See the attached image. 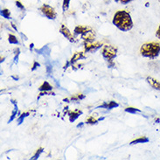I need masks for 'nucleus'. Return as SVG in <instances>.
Returning a JSON list of instances; mask_svg holds the SVG:
<instances>
[{"mask_svg": "<svg viewBox=\"0 0 160 160\" xmlns=\"http://www.w3.org/2000/svg\"><path fill=\"white\" fill-rule=\"evenodd\" d=\"M113 24L122 32H128L132 29L133 21L130 14L126 11H118L113 17Z\"/></svg>", "mask_w": 160, "mask_h": 160, "instance_id": "1", "label": "nucleus"}, {"mask_svg": "<svg viewBox=\"0 0 160 160\" xmlns=\"http://www.w3.org/2000/svg\"><path fill=\"white\" fill-rule=\"evenodd\" d=\"M141 55L150 59H155L160 54L159 42H148L144 43L140 48Z\"/></svg>", "mask_w": 160, "mask_h": 160, "instance_id": "2", "label": "nucleus"}, {"mask_svg": "<svg viewBox=\"0 0 160 160\" xmlns=\"http://www.w3.org/2000/svg\"><path fill=\"white\" fill-rule=\"evenodd\" d=\"M102 54L104 59H106L109 62V68H112V66H114L113 60L117 57V48L110 45H105L102 50Z\"/></svg>", "mask_w": 160, "mask_h": 160, "instance_id": "3", "label": "nucleus"}, {"mask_svg": "<svg viewBox=\"0 0 160 160\" xmlns=\"http://www.w3.org/2000/svg\"><path fill=\"white\" fill-rule=\"evenodd\" d=\"M39 11L43 13V15H45L48 19L53 20V19H55L57 18V13L55 12V10H54L53 7L50 6L49 4H44L43 5H41L39 7Z\"/></svg>", "mask_w": 160, "mask_h": 160, "instance_id": "4", "label": "nucleus"}, {"mask_svg": "<svg viewBox=\"0 0 160 160\" xmlns=\"http://www.w3.org/2000/svg\"><path fill=\"white\" fill-rule=\"evenodd\" d=\"M60 32H61V34H63V36L65 37L66 39H68V40H69L70 42H74V41H75V39H74V36L73 35V33L70 32L69 29H68L65 25H61Z\"/></svg>", "mask_w": 160, "mask_h": 160, "instance_id": "5", "label": "nucleus"}, {"mask_svg": "<svg viewBox=\"0 0 160 160\" xmlns=\"http://www.w3.org/2000/svg\"><path fill=\"white\" fill-rule=\"evenodd\" d=\"M102 47V43H94L92 44V42H89V43H87L85 45V51L86 52H96L98 49Z\"/></svg>", "mask_w": 160, "mask_h": 160, "instance_id": "6", "label": "nucleus"}, {"mask_svg": "<svg viewBox=\"0 0 160 160\" xmlns=\"http://www.w3.org/2000/svg\"><path fill=\"white\" fill-rule=\"evenodd\" d=\"M82 38L83 40H85L87 43H89V42H93L95 40V31H93L92 29L89 30L88 32H87L86 33L82 35Z\"/></svg>", "mask_w": 160, "mask_h": 160, "instance_id": "7", "label": "nucleus"}, {"mask_svg": "<svg viewBox=\"0 0 160 160\" xmlns=\"http://www.w3.org/2000/svg\"><path fill=\"white\" fill-rule=\"evenodd\" d=\"M92 28H90L89 26H77L75 28H74V34L79 35V34H84V33H86L87 32H88L89 30H91Z\"/></svg>", "mask_w": 160, "mask_h": 160, "instance_id": "8", "label": "nucleus"}, {"mask_svg": "<svg viewBox=\"0 0 160 160\" xmlns=\"http://www.w3.org/2000/svg\"><path fill=\"white\" fill-rule=\"evenodd\" d=\"M146 82L151 85V86L154 88V89H157V90L160 91V82L158 81L156 79L152 78V77H147L146 78Z\"/></svg>", "mask_w": 160, "mask_h": 160, "instance_id": "9", "label": "nucleus"}, {"mask_svg": "<svg viewBox=\"0 0 160 160\" xmlns=\"http://www.w3.org/2000/svg\"><path fill=\"white\" fill-rule=\"evenodd\" d=\"M82 114V111L79 110V109H76V110H73V111H70L68 113V117H69V121L71 122H74L77 118H78Z\"/></svg>", "mask_w": 160, "mask_h": 160, "instance_id": "10", "label": "nucleus"}, {"mask_svg": "<svg viewBox=\"0 0 160 160\" xmlns=\"http://www.w3.org/2000/svg\"><path fill=\"white\" fill-rule=\"evenodd\" d=\"M85 58V55H84V53L82 52H76V53H74L73 57L71 58V60H70V64H74L75 63L76 61H78L79 60H81V59H84Z\"/></svg>", "mask_w": 160, "mask_h": 160, "instance_id": "11", "label": "nucleus"}, {"mask_svg": "<svg viewBox=\"0 0 160 160\" xmlns=\"http://www.w3.org/2000/svg\"><path fill=\"white\" fill-rule=\"evenodd\" d=\"M36 52L39 54H42L43 56H49L50 55V48L48 46H45L39 50H36Z\"/></svg>", "mask_w": 160, "mask_h": 160, "instance_id": "12", "label": "nucleus"}, {"mask_svg": "<svg viewBox=\"0 0 160 160\" xmlns=\"http://www.w3.org/2000/svg\"><path fill=\"white\" fill-rule=\"evenodd\" d=\"M117 107H118V103L112 101V102H109L108 103L105 102V103L102 104V106H100L99 108H107V109H112V108H117Z\"/></svg>", "mask_w": 160, "mask_h": 160, "instance_id": "13", "label": "nucleus"}, {"mask_svg": "<svg viewBox=\"0 0 160 160\" xmlns=\"http://www.w3.org/2000/svg\"><path fill=\"white\" fill-rule=\"evenodd\" d=\"M150 141V139L146 138V137H141V138H137L133 140V141H131L130 142V144L131 145H133V144H137V143H148Z\"/></svg>", "mask_w": 160, "mask_h": 160, "instance_id": "14", "label": "nucleus"}, {"mask_svg": "<svg viewBox=\"0 0 160 160\" xmlns=\"http://www.w3.org/2000/svg\"><path fill=\"white\" fill-rule=\"evenodd\" d=\"M52 89V87L48 82H45L41 86L39 87V91H41V92H47V91H50Z\"/></svg>", "mask_w": 160, "mask_h": 160, "instance_id": "15", "label": "nucleus"}, {"mask_svg": "<svg viewBox=\"0 0 160 160\" xmlns=\"http://www.w3.org/2000/svg\"><path fill=\"white\" fill-rule=\"evenodd\" d=\"M1 16L4 18H10L11 17V12L8 9H3L1 10Z\"/></svg>", "mask_w": 160, "mask_h": 160, "instance_id": "16", "label": "nucleus"}, {"mask_svg": "<svg viewBox=\"0 0 160 160\" xmlns=\"http://www.w3.org/2000/svg\"><path fill=\"white\" fill-rule=\"evenodd\" d=\"M8 40L11 44H15V45H18V39L12 34L9 35Z\"/></svg>", "mask_w": 160, "mask_h": 160, "instance_id": "17", "label": "nucleus"}, {"mask_svg": "<svg viewBox=\"0 0 160 160\" xmlns=\"http://www.w3.org/2000/svg\"><path fill=\"white\" fill-rule=\"evenodd\" d=\"M69 3L70 0H63V2H62V10H63V12L68 11V9L69 8Z\"/></svg>", "mask_w": 160, "mask_h": 160, "instance_id": "18", "label": "nucleus"}, {"mask_svg": "<svg viewBox=\"0 0 160 160\" xmlns=\"http://www.w3.org/2000/svg\"><path fill=\"white\" fill-rule=\"evenodd\" d=\"M28 116H29V113L28 112L21 114V116L18 117V124H21L22 122H23V121H24V119H25L26 117H28Z\"/></svg>", "mask_w": 160, "mask_h": 160, "instance_id": "19", "label": "nucleus"}, {"mask_svg": "<svg viewBox=\"0 0 160 160\" xmlns=\"http://www.w3.org/2000/svg\"><path fill=\"white\" fill-rule=\"evenodd\" d=\"M43 152V148H39V150L36 152V153H35L34 155H33V157L32 158V159L34 160V159H38L39 158V156H40V154Z\"/></svg>", "mask_w": 160, "mask_h": 160, "instance_id": "20", "label": "nucleus"}, {"mask_svg": "<svg viewBox=\"0 0 160 160\" xmlns=\"http://www.w3.org/2000/svg\"><path fill=\"white\" fill-rule=\"evenodd\" d=\"M125 111L128 113H131V114H136L137 112H140L141 110L138 109V108H126Z\"/></svg>", "mask_w": 160, "mask_h": 160, "instance_id": "21", "label": "nucleus"}, {"mask_svg": "<svg viewBox=\"0 0 160 160\" xmlns=\"http://www.w3.org/2000/svg\"><path fill=\"white\" fill-rule=\"evenodd\" d=\"M98 121H99V119L97 120V119L94 118V117H89L87 119V123H88V124H95Z\"/></svg>", "mask_w": 160, "mask_h": 160, "instance_id": "22", "label": "nucleus"}, {"mask_svg": "<svg viewBox=\"0 0 160 160\" xmlns=\"http://www.w3.org/2000/svg\"><path fill=\"white\" fill-rule=\"evenodd\" d=\"M84 98H85V95H82V94H79V95L72 96V97H71V101H79V100L84 99Z\"/></svg>", "mask_w": 160, "mask_h": 160, "instance_id": "23", "label": "nucleus"}, {"mask_svg": "<svg viewBox=\"0 0 160 160\" xmlns=\"http://www.w3.org/2000/svg\"><path fill=\"white\" fill-rule=\"evenodd\" d=\"M117 3H120L122 4H127L130 3V2H132L133 0H115Z\"/></svg>", "mask_w": 160, "mask_h": 160, "instance_id": "24", "label": "nucleus"}, {"mask_svg": "<svg viewBox=\"0 0 160 160\" xmlns=\"http://www.w3.org/2000/svg\"><path fill=\"white\" fill-rule=\"evenodd\" d=\"M15 4H16V5H17L18 7L20 9V10H25V6H24V5L19 2V1H16V2H15Z\"/></svg>", "mask_w": 160, "mask_h": 160, "instance_id": "25", "label": "nucleus"}, {"mask_svg": "<svg viewBox=\"0 0 160 160\" xmlns=\"http://www.w3.org/2000/svg\"><path fill=\"white\" fill-rule=\"evenodd\" d=\"M18 55H19V49H18L17 55L14 57V63H15V64H18Z\"/></svg>", "mask_w": 160, "mask_h": 160, "instance_id": "26", "label": "nucleus"}, {"mask_svg": "<svg viewBox=\"0 0 160 160\" xmlns=\"http://www.w3.org/2000/svg\"><path fill=\"white\" fill-rule=\"evenodd\" d=\"M156 36H157V38H158V39H160V25H159V26H158V28L157 29Z\"/></svg>", "mask_w": 160, "mask_h": 160, "instance_id": "27", "label": "nucleus"}, {"mask_svg": "<svg viewBox=\"0 0 160 160\" xmlns=\"http://www.w3.org/2000/svg\"><path fill=\"white\" fill-rule=\"evenodd\" d=\"M39 63L35 61V62H34V65H33V68H32V71H34V70L36 69L37 68H39Z\"/></svg>", "mask_w": 160, "mask_h": 160, "instance_id": "28", "label": "nucleus"}, {"mask_svg": "<svg viewBox=\"0 0 160 160\" xmlns=\"http://www.w3.org/2000/svg\"><path fill=\"white\" fill-rule=\"evenodd\" d=\"M47 71H48V74H50L52 72V67L50 65H48V67H47Z\"/></svg>", "mask_w": 160, "mask_h": 160, "instance_id": "29", "label": "nucleus"}, {"mask_svg": "<svg viewBox=\"0 0 160 160\" xmlns=\"http://www.w3.org/2000/svg\"><path fill=\"white\" fill-rule=\"evenodd\" d=\"M82 125H83V123H81V124H78V125H77V128H80V127H82Z\"/></svg>", "mask_w": 160, "mask_h": 160, "instance_id": "30", "label": "nucleus"}, {"mask_svg": "<svg viewBox=\"0 0 160 160\" xmlns=\"http://www.w3.org/2000/svg\"><path fill=\"white\" fill-rule=\"evenodd\" d=\"M158 1H159V3H160V0H158Z\"/></svg>", "mask_w": 160, "mask_h": 160, "instance_id": "31", "label": "nucleus"}]
</instances>
